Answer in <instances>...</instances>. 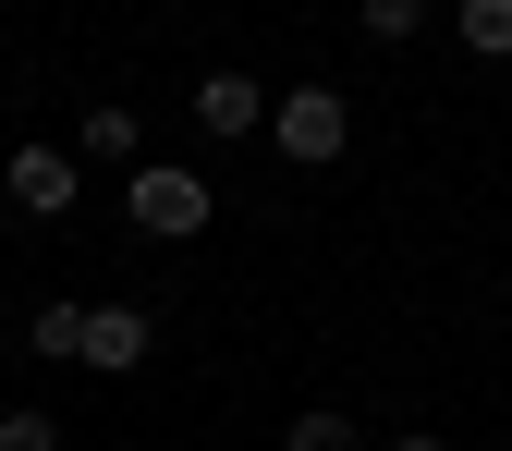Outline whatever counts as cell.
Returning <instances> with one entry per match:
<instances>
[{"instance_id": "obj_7", "label": "cell", "mask_w": 512, "mask_h": 451, "mask_svg": "<svg viewBox=\"0 0 512 451\" xmlns=\"http://www.w3.org/2000/svg\"><path fill=\"white\" fill-rule=\"evenodd\" d=\"M452 25H464V49H488V61H512V0H464Z\"/></svg>"}, {"instance_id": "obj_4", "label": "cell", "mask_w": 512, "mask_h": 451, "mask_svg": "<svg viewBox=\"0 0 512 451\" xmlns=\"http://www.w3.org/2000/svg\"><path fill=\"white\" fill-rule=\"evenodd\" d=\"M13 208L61 220V208H74V159H61V147H13Z\"/></svg>"}, {"instance_id": "obj_6", "label": "cell", "mask_w": 512, "mask_h": 451, "mask_svg": "<svg viewBox=\"0 0 512 451\" xmlns=\"http://www.w3.org/2000/svg\"><path fill=\"white\" fill-rule=\"evenodd\" d=\"M25 342H37L49 366H74V354H86V305H37V317H25Z\"/></svg>"}, {"instance_id": "obj_10", "label": "cell", "mask_w": 512, "mask_h": 451, "mask_svg": "<svg viewBox=\"0 0 512 451\" xmlns=\"http://www.w3.org/2000/svg\"><path fill=\"white\" fill-rule=\"evenodd\" d=\"M281 451H354V427H342V415H305V427H293Z\"/></svg>"}, {"instance_id": "obj_2", "label": "cell", "mask_w": 512, "mask_h": 451, "mask_svg": "<svg viewBox=\"0 0 512 451\" xmlns=\"http://www.w3.org/2000/svg\"><path fill=\"white\" fill-rule=\"evenodd\" d=\"M269 135H281V159L317 171V159H342V147H354V110H342V86H293V98L269 110Z\"/></svg>"}, {"instance_id": "obj_11", "label": "cell", "mask_w": 512, "mask_h": 451, "mask_svg": "<svg viewBox=\"0 0 512 451\" xmlns=\"http://www.w3.org/2000/svg\"><path fill=\"white\" fill-rule=\"evenodd\" d=\"M391 451H452V439H391Z\"/></svg>"}, {"instance_id": "obj_8", "label": "cell", "mask_w": 512, "mask_h": 451, "mask_svg": "<svg viewBox=\"0 0 512 451\" xmlns=\"http://www.w3.org/2000/svg\"><path fill=\"white\" fill-rule=\"evenodd\" d=\"M86 147L98 159H135V110H86Z\"/></svg>"}, {"instance_id": "obj_5", "label": "cell", "mask_w": 512, "mask_h": 451, "mask_svg": "<svg viewBox=\"0 0 512 451\" xmlns=\"http://www.w3.org/2000/svg\"><path fill=\"white\" fill-rule=\"evenodd\" d=\"M256 110H281V98H256V74H208L196 86V122H208V135H256Z\"/></svg>"}, {"instance_id": "obj_9", "label": "cell", "mask_w": 512, "mask_h": 451, "mask_svg": "<svg viewBox=\"0 0 512 451\" xmlns=\"http://www.w3.org/2000/svg\"><path fill=\"white\" fill-rule=\"evenodd\" d=\"M0 451H61V427L49 415H0Z\"/></svg>"}, {"instance_id": "obj_3", "label": "cell", "mask_w": 512, "mask_h": 451, "mask_svg": "<svg viewBox=\"0 0 512 451\" xmlns=\"http://www.w3.org/2000/svg\"><path fill=\"white\" fill-rule=\"evenodd\" d=\"M74 366H98V378L147 366V305H86V354H74Z\"/></svg>"}, {"instance_id": "obj_1", "label": "cell", "mask_w": 512, "mask_h": 451, "mask_svg": "<svg viewBox=\"0 0 512 451\" xmlns=\"http://www.w3.org/2000/svg\"><path fill=\"white\" fill-rule=\"evenodd\" d=\"M208 183L196 171H171V159H135V183H122V220H135L147 244H183V232H208Z\"/></svg>"}]
</instances>
